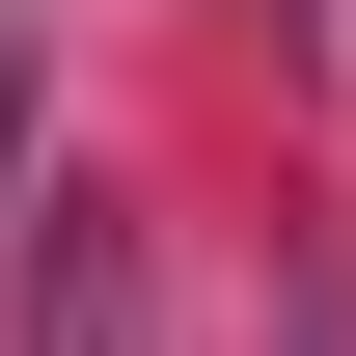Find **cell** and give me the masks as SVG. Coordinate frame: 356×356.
<instances>
[{
	"mask_svg": "<svg viewBox=\"0 0 356 356\" xmlns=\"http://www.w3.org/2000/svg\"><path fill=\"white\" fill-rule=\"evenodd\" d=\"M0 247H28L0 356H137V220H110V192H55V220H0Z\"/></svg>",
	"mask_w": 356,
	"mask_h": 356,
	"instance_id": "cell-1",
	"label": "cell"
},
{
	"mask_svg": "<svg viewBox=\"0 0 356 356\" xmlns=\"http://www.w3.org/2000/svg\"><path fill=\"white\" fill-rule=\"evenodd\" d=\"M28 110H55V83H28V28H0V220H28Z\"/></svg>",
	"mask_w": 356,
	"mask_h": 356,
	"instance_id": "cell-2",
	"label": "cell"
}]
</instances>
